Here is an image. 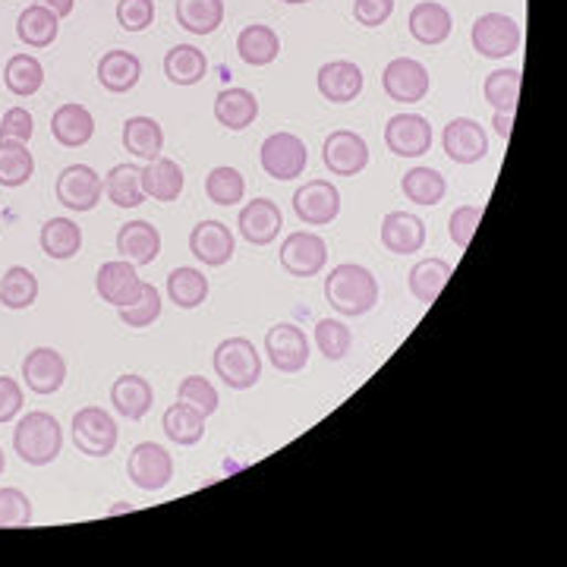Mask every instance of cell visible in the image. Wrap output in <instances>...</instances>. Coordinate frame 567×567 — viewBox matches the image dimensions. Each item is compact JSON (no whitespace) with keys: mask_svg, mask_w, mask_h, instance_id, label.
Returning <instances> with one entry per match:
<instances>
[{"mask_svg":"<svg viewBox=\"0 0 567 567\" xmlns=\"http://www.w3.org/2000/svg\"><path fill=\"white\" fill-rule=\"evenodd\" d=\"M63 432L61 422L44 410L25 413L17 429H13V451L20 454L22 463L29 466H48L61 458Z\"/></svg>","mask_w":567,"mask_h":567,"instance_id":"cell-2","label":"cell"},{"mask_svg":"<svg viewBox=\"0 0 567 567\" xmlns=\"http://www.w3.org/2000/svg\"><path fill=\"white\" fill-rule=\"evenodd\" d=\"M168 296L174 306L180 309H196L209 300V277L199 272V269H174L168 274Z\"/></svg>","mask_w":567,"mask_h":567,"instance_id":"cell-39","label":"cell"},{"mask_svg":"<svg viewBox=\"0 0 567 567\" xmlns=\"http://www.w3.org/2000/svg\"><path fill=\"white\" fill-rule=\"evenodd\" d=\"M124 148L139 158V161H155L161 158V148H165V129L158 120L151 117H129L124 124Z\"/></svg>","mask_w":567,"mask_h":567,"instance_id":"cell-29","label":"cell"},{"mask_svg":"<svg viewBox=\"0 0 567 567\" xmlns=\"http://www.w3.org/2000/svg\"><path fill=\"white\" fill-rule=\"evenodd\" d=\"M511 124H514V114H502V111H495V120H492V126H495V133L502 136L504 143H507V136H511Z\"/></svg>","mask_w":567,"mask_h":567,"instance_id":"cell-55","label":"cell"},{"mask_svg":"<svg viewBox=\"0 0 567 567\" xmlns=\"http://www.w3.org/2000/svg\"><path fill=\"white\" fill-rule=\"evenodd\" d=\"M391 13H395V0H354V17L366 29L385 25L391 20Z\"/></svg>","mask_w":567,"mask_h":567,"instance_id":"cell-52","label":"cell"},{"mask_svg":"<svg viewBox=\"0 0 567 567\" xmlns=\"http://www.w3.org/2000/svg\"><path fill=\"white\" fill-rule=\"evenodd\" d=\"M259 161H262V170L274 180H296L309 165V151H306V143L294 133H272L259 148Z\"/></svg>","mask_w":567,"mask_h":567,"instance_id":"cell-6","label":"cell"},{"mask_svg":"<svg viewBox=\"0 0 567 567\" xmlns=\"http://www.w3.org/2000/svg\"><path fill=\"white\" fill-rule=\"evenodd\" d=\"M448 277H451V265H448L444 259L429 255V259L417 262V265L410 269V274H407V281H410V294L417 296L422 306H432V303L439 300L441 291H444Z\"/></svg>","mask_w":567,"mask_h":567,"instance_id":"cell-36","label":"cell"},{"mask_svg":"<svg viewBox=\"0 0 567 567\" xmlns=\"http://www.w3.org/2000/svg\"><path fill=\"white\" fill-rule=\"evenodd\" d=\"M325 300L332 309H337L340 315H350V318L372 313L378 303L376 274L357 265V262H344L325 277Z\"/></svg>","mask_w":567,"mask_h":567,"instance_id":"cell-1","label":"cell"},{"mask_svg":"<svg viewBox=\"0 0 567 567\" xmlns=\"http://www.w3.org/2000/svg\"><path fill=\"white\" fill-rule=\"evenodd\" d=\"M105 180L88 168V165H70L57 177V202L70 211H92L102 202Z\"/></svg>","mask_w":567,"mask_h":567,"instance_id":"cell-13","label":"cell"},{"mask_svg":"<svg viewBox=\"0 0 567 567\" xmlns=\"http://www.w3.org/2000/svg\"><path fill=\"white\" fill-rule=\"evenodd\" d=\"M174 17L189 35H211L224 22V0H177Z\"/></svg>","mask_w":567,"mask_h":567,"instance_id":"cell-33","label":"cell"},{"mask_svg":"<svg viewBox=\"0 0 567 567\" xmlns=\"http://www.w3.org/2000/svg\"><path fill=\"white\" fill-rule=\"evenodd\" d=\"M83 250V228L70 218H51L42 228V252L54 262H66Z\"/></svg>","mask_w":567,"mask_h":567,"instance_id":"cell-34","label":"cell"},{"mask_svg":"<svg viewBox=\"0 0 567 567\" xmlns=\"http://www.w3.org/2000/svg\"><path fill=\"white\" fill-rule=\"evenodd\" d=\"M183 168L170 158H155L143 168V189H146V199H155V202H177L180 192H183Z\"/></svg>","mask_w":567,"mask_h":567,"instance_id":"cell-27","label":"cell"},{"mask_svg":"<svg viewBox=\"0 0 567 567\" xmlns=\"http://www.w3.org/2000/svg\"><path fill=\"white\" fill-rule=\"evenodd\" d=\"M400 189L417 206H439L441 199H444V192H448V183H444V177L435 168H413L403 174Z\"/></svg>","mask_w":567,"mask_h":567,"instance_id":"cell-42","label":"cell"},{"mask_svg":"<svg viewBox=\"0 0 567 567\" xmlns=\"http://www.w3.org/2000/svg\"><path fill=\"white\" fill-rule=\"evenodd\" d=\"M429 70L413 57H395L381 73V88L391 102H403V105H417L429 95Z\"/></svg>","mask_w":567,"mask_h":567,"instance_id":"cell-9","label":"cell"},{"mask_svg":"<svg viewBox=\"0 0 567 567\" xmlns=\"http://www.w3.org/2000/svg\"><path fill=\"white\" fill-rule=\"evenodd\" d=\"M126 476L143 492H161L174 480V458L155 441H139L126 461Z\"/></svg>","mask_w":567,"mask_h":567,"instance_id":"cell-7","label":"cell"},{"mask_svg":"<svg viewBox=\"0 0 567 567\" xmlns=\"http://www.w3.org/2000/svg\"><path fill=\"white\" fill-rule=\"evenodd\" d=\"M57 32H61V20L42 3L25 7L17 17V35L29 48H51V44L57 42Z\"/></svg>","mask_w":567,"mask_h":567,"instance_id":"cell-31","label":"cell"},{"mask_svg":"<svg viewBox=\"0 0 567 567\" xmlns=\"http://www.w3.org/2000/svg\"><path fill=\"white\" fill-rule=\"evenodd\" d=\"M155 22V0H117V25L124 32H143Z\"/></svg>","mask_w":567,"mask_h":567,"instance_id":"cell-49","label":"cell"},{"mask_svg":"<svg viewBox=\"0 0 567 567\" xmlns=\"http://www.w3.org/2000/svg\"><path fill=\"white\" fill-rule=\"evenodd\" d=\"M51 136L63 148H83L95 136V117H92V111L76 105V102L61 105L54 111V117H51Z\"/></svg>","mask_w":567,"mask_h":567,"instance_id":"cell-24","label":"cell"},{"mask_svg":"<svg viewBox=\"0 0 567 567\" xmlns=\"http://www.w3.org/2000/svg\"><path fill=\"white\" fill-rule=\"evenodd\" d=\"M151 400H155V391L148 385V378L143 376H120L114 385H111V403L114 410L129 422H139L151 410Z\"/></svg>","mask_w":567,"mask_h":567,"instance_id":"cell-25","label":"cell"},{"mask_svg":"<svg viewBox=\"0 0 567 567\" xmlns=\"http://www.w3.org/2000/svg\"><path fill=\"white\" fill-rule=\"evenodd\" d=\"M117 422L102 407H83L73 413V444L85 458H107L117 448Z\"/></svg>","mask_w":567,"mask_h":567,"instance_id":"cell-5","label":"cell"},{"mask_svg":"<svg viewBox=\"0 0 567 567\" xmlns=\"http://www.w3.org/2000/svg\"><path fill=\"white\" fill-rule=\"evenodd\" d=\"M95 287H98V296L111 303L114 309L120 306H129L139 291H143V277L136 274V265L126 262V259H114V262H105L98 269V277H95Z\"/></svg>","mask_w":567,"mask_h":567,"instance_id":"cell-18","label":"cell"},{"mask_svg":"<svg viewBox=\"0 0 567 567\" xmlns=\"http://www.w3.org/2000/svg\"><path fill=\"white\" fill-rule=\"evenodd\" d=\"M441 146L444 155L454 161V165H476L489 155V136L476 120L470 117H454L451 124L444 126L441 133Z\"/></svg>","mask_w":567,"mask_h":567,"instance_id":"cell-15","label":"cell"},{"mask_svg":"<svg viewBox=\"0 0 567 567\" xmlns=\"http://www.w3.org/2000/svg\"><path fill=\"white\" fill-rule=\"evenodd\" d=\"M32 524V502L22 489H0V526H29Z\"/></svg>","mask_w":567,"mask_h":567,"instance_id":"cell-48","label":"cell"},{"mask_svg":"<svg viewBox=\"0 0 567 567\" xmlns=\"http://www.w3.org/2000/svg\"><path fill=\"white\" fill-rule=\"evenodd\" d=\"M237 51H240L243 63H250V66H269L281 54V39L272 25L252 22L237 35Z\"/></svg>","mask_w":567,"mask_h":567,"instance_id":"cell-30","label":"cell"},{"mask_svg":"<svg viewBox=\"0 0 567 567\" xmlns=\"http://www.w3.org/2000/svg\"><path fill=\"white\" fill-rule=\"evenodd\" d=\"M209 73V57L196 44H177L165 57V76L174 85H196Z\"/></svg>","mask_w":567,"mask_h":567,"instance_id":"cell-37","label":"cell"},{"mask_svg":"<svg viewBox=\"0 0 567 567\" xmlns=\"http://www.w3.org/2000/svg\"><path fill=\"white\" fill-rule=\"evenodd\" d=\"M470 42H473V51L480 57L504 61V57L521 51L524 32H521L517 22L511 20V17H504V13H483L480 20L473 22V29H470Z\"/></svg>","mask_w":567,"mask_h":567,"instance_id":"cell-4","label":"cell"},{"mask_svg":"<svg viewBox=\"0 0 567 567\" xmlns=\"http://www.w3.org/2000/svg\"><path fill=\"white\" fill-rule=\"evenodd\" d=\"M480 221H483V209H476V206H461V209L451 211V218H448V233H451L454 246L466 250V246L473 243V233L480 228Z\"/></svg>","mask_w":567,"mask_h":567,"instance_id":"cell-50","label":"cell"},{"mask_svg":"<svg viewBox=\"0 0 567 567\" xmlns=\"http://www.w3.org/2000/svg\"><path fill=\"white\" fill-rule=\"evenodd\" d=\"M39 300V277L22 269V265H13L7 269L3 277H0V306L20 313V309H29L32 303Z\"/></svg>","mask_w":567,"mask_h":567,"instance_id":"cell-40","label":"cell"},{"mask_svg":"<svg viewBox=\"0 0 567 567\" xmlns=\"http://www.w3.org/2000/svg\"><path fill=\"white\" fill-rule=\"evenodd\" d=\"M117 252L120 259L139 265H151L161 255V233L151 221H129L117 231Z\"/></svg>","mask_w":567,"mask_h":567,"instance_id":"cell-22","label":"cell"},{"mask_svg":"<svg viewBox=\"0 0 567 567\" xmlns=\"http://www.w3.org/2000/svg\"><path fill=\"white\" fill-rule=\"evenodd\" d=\"M315 347H318V354L325 359L340 363L350 354V347H354V332L344 322H337V318H322L315 325Z\"/></svg>","mask_w":567,"mask_h":567,"instance_id":"cell-45","label":"cell"},{"mask_svg":"<svg viewBox=\"0 0 567 567\" xmlns=\"http://www.w3.org/2000/svg\"><path fill=\"white\" fill-rule=\"evenodd\" d=\"M7 470V458H3V448H0V473Z\"/></svg>","mask_w":567,"mask_h":567,"instance_id":"cell-56","label":"cell"},{"mask_svg":"<svg viewBox=\"0 0 567 567\" xmlns=\"http://www.w3.org/2000/svg\"><path fill=\"white\" fill-rule=\"evenodd\" d=\"M35 133V120L25 107H10L3 117H0V139H17V143H25L32 139Z\"/></svg>","mask_w":567,"mask_h":567,"instance_id":"cell-51","label":"cell"},{"mask_svg":"<svg viewBox=\"0 0 567 567\" xmlns=\"http://www.w3.org/2000/svg\"><path fill=\"white\" fill-rule=\"evenodd\" d=\"M214 372L218 378L233 388V391H246L259 378H262V357L255 350L250 337H228L214 347Z\"/></svg>","mask_w":567,"mask_h":567,"instance_id":"cell-3","label":"cell"},{"mask_svg":"<svg viewBox=\"0 0 567 567\" xmlns=\"http://www.w3.org/2000/svg\"><path fill=\"white\" fill-rule=\"evenodd\" d=\"M381 246L395 255H413L426 246V224L413 211H391L381 221Z\"/></svg>","mask_w":567,"mask_h":567,"instance_id":"cell-21","label":"cell"},{"mask_svg":"<svg viewBox=\"0 0 567 567\" xmlns=\"http://www.w3.org/2000/svg\"><path fill=\"white\" fill-rule=\"evenodd\" d=\"M177 400L180 403H187L192 410H199L206 420H209L211 413L218 410V391H214V385H211L209 378L202 376H187L180 381V388H177Z\"/></svg>","mask_w":567,"mask_h":567,"instance_id":"cell-47","label":"cell"},{"mask_svg":"<svg viewBox=\"0 0 567 567\" xmlns=\"http://www.w3.org/2000/svg\"><path fill=\"white\" fill-rule=\"evenodd\" d=\"M255 117H259V98L250 88H221L218 92V98H214V120L218 124L240 133V129L255 124Z\"/></svg>","mask_w":567,"mask_h":567,"instance_id":"cell-26","label":"cell"},{"mask_svg":"<svg viewBox=\"0 0 567 567\" xmlns=\"http://www.w3.org/2000/svg\"><path fill=\"white\" fill-rule=\"evenodd\" d=\"M284 3H309V0H284Z\"/></svg>","mask_w":567,"mask_h":567,"instance_id":"cell-57","label":"cell"},{"mask_svg":"<svg viewBox=\"0 0 567 567\" xmlns=\"http://www.w3.org/2000/svg\"><path fill=\"white\" fill-rule=\"evenodd\" d=\"M22 410V388L17 378L0 376V422H13Z\"/></svg>","mask_w":567,"mask_h":567,"instance_id":"cell-53","label":"cell"},{"mask_svg":"<svg viewBox=\"0 0 567 567\" xmlns=\"http://www.w3.org/2000/svg\"><path fill=\"white\" fill-rule=\"evenodd\" d=\"M265 354H269L277 372L294 376V372H303L309 363V337L291 322H281V325L269 328V335H265Z\"/></svg>","mask_w":567,"mask_h":567,"instance_id":"cell-10","label":"cell"},{"mask_svg":"<svg viewBox=\"0 0 567 567\" xmlns=\"http://www.w3.org/2000/svg\"><path fill=\"white\" fill-rule=\"evenodd\" d=\"M233 233L228 224H221V221H202V224H196L192 233H189V252L202 262V265H209V269H221V265H228L233 259Z\"/></svg>","mask_w":567,"mask_h":567,"instance_id":"cell-20","label":"cell"},{"mask_svg":"<svg viewBox=\"0 0 567 567\" xmlns=\"http://www.w3.org/2000/svg\"><path fill=\"white\" fill-rule=\"evenodd\" d=\"M322 161L335 177H357L369 165V146L354 129H335L322 146Z\"/></svg>","mask_w":567,"mask_h":567,"instance_id":"cell-11","label":"cell"},{"mask_svg":"<svg viewBox=\"0 0 567 567\" xmlns=\"http://www.w3.org/2000/svg\"><path fill=\"white\" fill-rule=\"evenodd\" d=\"M161 429H165V435H168L174 444L192 448V444H199L202 435H206V417H202L199 410H192V407L177 400V403H170L168 410H165Z\"/></svg>","mask_w":567,"mask_h":567,"instance_id":"cell-35","label":"cell"},{"mask_svg":"<svg viewBox=\"0 0 567 567\" xmlns=\"http://www.w3.org/2000/svg\"><path fill=\"white\" fill-rule=\"evenodd\" d=\"M454 29V20H451V10L441 7L435 0H422L410 10V35L420 44H441L448 42Z\"/></svg>","mask_w":567,"mask_h":567,"instance_id":"cell-28","label":"cell"},{"mask_svg":"<svg viewBox=\"0 0 567 567\" xmlns=\"http://www.w3.org/2000/svg\"><path fill=\"white\" fill-rule=\"evenodd\" d=\"M318 95L332 105H347L363 92V70L354 61H332L318 66Z\"/></svg>","mask_w":567,"mask_h":567,"instance_id":"cell-19","label":"cell"},{"mask_svg":"<svg viewBox=\"0 0 567 567\" xmlns=\"http://www.w3.org/2000/svg\"><path fill=\"white\" fill-rule=\"evenodd\" d=\"M237 228H240V237L252 243V246H269L277 240V233L284 228V214L277 209V202L272 199H252L240 209V218H237Z\"/></svg>","mask_w":567,"mask_h":567,"instance_id":"cell-17","label":"cell"},{"mask_svg":"<svg viewBox=\"0 0 567 567\" xmlns=\"http://www.w3.org/2000/svg\"><path fill=\"white\" fill-rule=\"evenodd\" d=\"M22 378L35 395H57L66 381V359L54 347H35L22 359Z\"/></svg>","mask_w":567,"mask_h":567,"instance_id":"cell-16","label":"cell"},{"mask_svg":"<svg viewBox=\"0 0 567 567\" xmlns=\"http://www.w3.org/2000/svg\"><path fill=\"white\" fill-rule=\"evenodd\" d=\"M294 214L309 228H325L340 214V192L332 180H309L294 192Z\"/></svg>","mask_w":567,"mask_h":567,"instance_id":"cell-12","label":"cell"},{"mask_svg":"<svg viewBox=\"0 0 567 567\" xmlns=\"http://www.w3.org/2000/svg\"><path fill=\"white\" fill-rule=\"evenodd\" d=\"M32 174H35V158L29 146L17 139H0V187H25Z\"/></svg>","mask_w":567,"mask_h":567,"instance_id":"cell-38","label":"cell"},{"mask_svg":"<svg viewBox=\"0 0 567 567\" xmlns=\"http://www.w3.org/2000/svg\"><path fill=\"white\" fill-rule=\"evenodd\" d=\"M281 269L294 277H315L328 262V243L313 231H296L281 243Z\"/></svg>","mask_w":567,"mask_h":567,"instance_id":"cell-8","label":"cell"},{"mask_svg":"<svg viewBox=\"0 0 567 567\" xmlns=\"http://www.w3.org/2000/svg\"><path fill=\"white\" fill-rule=\"evenodd\" d=\"M206 196H209L214 206L231 209L237 202H243V196H246V180H243L240 170L228 168V165L211 168L209 177H206Z\"/></svg>","mask_w":567,"mask_h":567,"instance_id":"cell-44","label":"cell"},{"mask_svg":"<svg viewBox=\"0 0 567 567\" xmlns=\"http://www.w3.org/2000/svg\"><path fill=\"white\" fill-rule=\"evenodd\" d=\"M3 85L17 98H29V95H35L44 85V66L32 54H13L7 61V66H3Z\"/></svg>","mask_w":567,"mask_h":567,"instance_id":"cell-41","label":"cell"},{"mask_svg":"<svg viewBox=\"0 0 567 567\" xmlns=\"http://www.w3.org/2000/svg\"><path fill=\"white\" fill-rule=\"evenodd\" d=\"M385 146L398 158H420L432 148V126L422 114H395L385 126Z\"/></svg>","mask_w":567,"mask_h":567,"instance_id":"cell-14","label":"cell"},{"mask_svg":"<svg viewBox=\"0 0 567 567\" xmlns=\"http://www.w3.org/2000/svg\"><path fill=\"white\" fill-rule=\"evenodd\" d=\"M139 76H143V61L133 51L114 48V51H105L98 61V83L114 95L133 92L139 85Z\"/></svg>","mask_w":567,"mask_h":567,"instance_id":"cell-23","label":"cell"},{"mask_svg":"<svg viewBox=\"0 0 567 567\" xmlns=\"http://www.w3.org/2000/svg\"><path fill=\"white\" fill-rule=\"evenodd\" d=\"M483 95L485 102L495 107V111L514 114V111H517V98H521V70H511V66L492 70V73L485 76Z\"/></svg>","mask_w":567,"mask_h":567,"instance_id":"cell-43","label":"cell"},{"mask_svg":"<svg viewBox=\"0 0 567 567\" xmlns=\"http://www.w3.org/2000/svg\"><path fill=\"white\" fill-rule=\"evenodd\" d=\"M105 196L117 209H139L146 202L143 168H136V165H117V168L107 170Z\"/></svg>","mask_w":567,"mask_h":567,"instance_id":"cell-32","label":"cell"},{"mask_svg":"<svg viewBox=\"0 0 567 567\" xmlns=\"http://www.w3.org/2000/svg\"><path fill=\"white\" fill-rule=\"evenodd\" d=\"M35 3H42V7H48L57 20H63V17H70L73 13V7H76V0H35Z\"/></svg>","mask_w":567,"mask_h":567,"instance_id":"cell-54","label":"cell"},{"mask_svg":"<svg viewBox=\"0 0 567 567\" xmlns=\"http://www.w3.org/2000/svg\"><path fill=\"white\" fill-rule=\"evenodd\" d=\"M117 315H120V322H124L126 328H148L151 322H158V315H161V294H158V287L143 281L139 296L129 306H120Z\"/></svg>","mask_w":567,"mask_h":567,"instance_id":"cell-46","label":"cell"}]
</instances>
